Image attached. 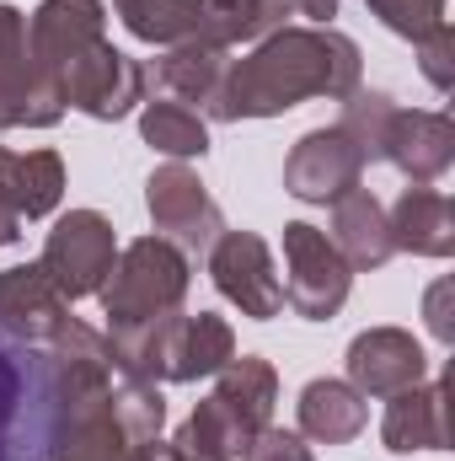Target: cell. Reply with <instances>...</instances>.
<instances>
[{
    "label": "cell",
    "mask_w": 455,
    "mask_h": 461,
    "mask_svg": "<svg viewBox=\"0 0 455 461\" xmlns=\"http://www.w3.org/2000/svg\"><path fill=\"white\" fill-rule=\"evenodd\" d=\"M113 11L129 27V38L156 43V49L199 38V22H204V0H113Z\"/></svg>",
    "instance_id": "cell-25"
},
{
    "label": "cell",
    "mask_w": 455,
    "mask_h": 461,
    "mask_svg": "<svg viewBox=\"0 0 455 461\" xmlns=\"http://www.w3.org/2000/svg\"><path fill=\"white\" fill-rule=\"evenodd\" d=\"M413 49H418V70H424V81H429L434 92H451L455 86V27L451 22H440L434 32H424Z\"/></svg>",
    "instance_id": "cell-29"
},
{
    "label": "cell",
    "mask_w": 455,
    "mask_h": 461,
    "mask_svg": "<svg viewBox=\"0 0 455 461\" xmlns=\"http://www.w3.org/2000/svg\"><path fill=\"white\" fill-rule=\"evenodd\" d=\"M284 301L295 306V317L306 322H327L338 317L348 290H353V268L343 263V252L333 247L327 230H317L311 221H290L284 226Z\"/></svg>",
    "instance_id": "cell-5"
},
{
    "label": "cell",
    "mask_w": 455,
    "mask_h": 461,
    "mask_svg": "<svg viewBox=\"0 0 455 461\" xmlns=\"http://www.w3.org/2000/svg\"><path fill=\"white\" fill-rule=\"evenodd\" d=\"M364 5H370V16H380L397 38H413V43L445 22V0H364Z\"/></svg>",
    "instance_id": "cell-28"
},
{
    "label": "cell",
    "mask_w": 455,
    "mask_h": 461,
    "mask_svg": "<svg viewBox=\"0 0 455 461\" xmlns=\"http://www.w3.org/2000/svg\"><path fill=\"white\" fill-rule=\"evenodd\" d=\"M359 183H364V161L338 134V123L300 134L295 150L284 156V194H295L300 204H338Z\"/></svg>",
    "instance_id": "cell-11"
},
{
    "label": "cell",
    "mask_w": 455,
    "mask_h": 461,
    "mask_svg": "<svg viewBox=\"0 0 455 461\" xmlns=\"http://www.w3.org/2000/svg\"><path fill=\"white\" fill-rule=\"evenodd\" d=\"M210 279L230 306L252 322H273L284 312V285L273 268V252L257 230H220L210 247Z\"/></svg>",
    "instance_id": "cell-9"
},
{
    "label": "cell",
    "mask_w": 455,
    "mask_h": 461,
    "mask_svg": "<svg viewBox=\"0 0 455 461\" xmlns=\"http://www.w3.org/2000/svg\"><path fill=\"white\" fill-rule=\"evenodd\" d=\"M215 397L236 413V424L246 435L268 429L273 424V408H279V370L263 359V354H230L226 365L215 370Z\"/></svg>",
    "instance_id": "cell-21"
},
{
    "label": "cell",
    "mask_w": 455,
    "mask_h": 461,
    "mask_svg": "<svg viewBox=\"0 0 455 461\" xmlns=\"http://www.w3.org/2000/svg\"><path fill=\"white\" fill-rule=\"evenodd\" d=\"M0 199L22 221H43L65 199V161L54 150H0Z\"/></svg>",
    "instance_id": "cell-20"
},
{
    "label": "cell",
    "mask_w": 455,
    "mask_h": 461,
    "mask_svg": "<svg viewBox=\"0 0 455 461\" xmlns=\"http://www.w3.org/2000/svg\"><path fill=\"white\" fill-rule=\"evenodd\" d=\"M226 65H230L226 49H215L210 38H183V43H172V49L156 59V86L172 92L177 103H199V108H210V97H215Z\"/></svg>",
    "instance_id": "cell-22"
},
{
    "label": "cell",
    "mask_w": 455,
    "mask_h": 461,
    "mask_svg": "<svg viewBox=\"0 0 455 461\" xmlns=\"http://www.w3.org/2000/svg\"><path fill=\"white\" fill-rule=\"evenodd\" d=\"M364 59L359 43L338 27H279L273 38L252 43L246 59H230L204 113L220 123L241 118H279L311 97L343 103L359 92Z\"/></svg>",
    "instance_id": "cell-1"
},
{
    "label": "cell",
    "mask_w": 455,
    "mask_h": 461,
    "mask_svg": "<svg viewBox=\"0 0 455 461\" xmlns=\"http://www.w3.org/2000/svg\"><path fill=\"white\" fill-rule=\"evenodd\" d=\"M150 76L139 70V59H129L123 49H113L108 38H97L65 76H59V97L65 108L97 118V123H118L145 103Z\"/></svg>",
    "instance_id": "cell-8"
},
{
    "label": "cell",
    "mask_w": 455,
    "mask_h": 461,
    "mask_svg": "<svg viewBox=\"0 0 455 461\" xmlns=\"http://www.w3.org/2000/svg\"><path fill=\"white\" fill-rule=\"evenodd\" d=\"M103 0H38V11L27 16V54L32 65L59 86V76L97 43L103 32Z\"/></svg>",
    "instance_id": "cell-12"
},
{
    "label": "cell",
    "mask_w": 455,
    "mask_h": 461,
    "mask_svg": "<svg viewBox=\"0 0 455 461\" xmlns=\"http://www.w3.org/2000/svg\"><path fill=\"white\" fill-rule=\"evenodd\" d=\"M246 440H252V435L236 424V413L210 392L166 446H172V461H236L246 451Z\"/></svg>",
    "instance_id": "cell-24"
},
{
    "label": "cell",
    "mask_w": 455,
    "mask_h": 461,
    "mask_svg": "<svg viewBox=\"0 0 455 461\" xmlns=\"http://www.w3.org/2000/svg\"><path fill=\"white\" fill-rule=\"evenodd\" d=\"M429 381V354L407 328H370L348 344V386L359 397H397Z\"/></svg>",
    "instance_id": "cell-13"
},
{
    "label": "cell",
    "mask_w": 455,
    "mask_h": 461,
    "mask_svg": "<svg viewBox=\"0 0 455 461\" xmlns=\"http://www.w3.org/2000/svg\"><path fill=\"white\" fill-rule=\"evenodd\" d=\"M386 221H391L397 252H413V258H451L455 252V204L440 188L407 183L397 194V204L386 210Z\"/></svg>",
    "instance_id": "cell-17"
},
{
    "label": "cell",
    "mask_w": 455,
    "mask_h": 461,
    "mask_svg": "<svg viewBox=\"0 0 455 461\" xmlns=\"http://www.w3.org/2000/svg\"><path fill=\"white\" fill-rule=\"evenodd\" d=\"M380 446L397 451V456L445 451V446H451V429H445V381H418V386L386 397Z\"/></svg>",
    "instance_id": "cell-16"
},
{
    "label": "cell",
    "mask_w": 455,
    "mask_h": 461,
    "mask_svg": "<svg viewBox=\"0 0 455 461\" xmlns=\"http://www.w3.org/2000/svg\"><path fill=\"white\" fill-rule=\"evenodd\" d=\"M290 0H204V22L199 38H210L215 49H236V43H263L279 27H290Z\"/></svg>",
    "instance_id": "cell-23"
},
{
    "label": "cell",
    "mask_w": 455,
    "mask_h": 461,
    "mask_svg": "<svg viewBox=\"0 0 455 461\" xmlns=\"http://www.w3.org/2000/svg\"><path fill=\"white\" fill-rule=\"evenodd\" d=\"M65 322H70V301L54 290V279L38 263L0 268V339L43 348L59 339Z\"/></svg>",
    "instance_id": "cell-14"
},
{
    "label": "cell",
    "mask_w": 455,
    "mask_h": 461,
    "mask_svg": "<svg viewBox=\"0 0 455 461\" xmlns=\"http://www.w3.org/2000/svg\"><path fill=\"white\" fill-rule=\"evenodd\" d=\"M129 461H172V446H166V440L156 435V440H145V446H134V451H129Z\"/></svg>",
    "instance_id": "cell-33"
},
{
    "label": "cell",
    "mask_w": 455,
    "mask_h": 461,
    "mask_svg": "<svg viewBox=\"0 0 455 461\" xmlns=\"http://www.w3.org/2000/svg\"><path fill=\"white\" fill-rule=\"evenodd\" d=\"M16 236H22V215H16V210L0 199V247H11Z\"/></svg>",
    "instance_id": "cell-34"
},
{
    "label": "cell",
    "mask_w": 455,
    "mask_h": 461,
    "mask_svg": "<svg viewBox=\"0 0 455 461\" xmlns=\"http://www.w3.org/2000/svg\"><path fill=\"white\" fill-rule=\"evenodd\" d=\"M113 263H118V236L103 210H70V215H59L54 230H49V241H43V258H38V268L54 279V290L70 306L86 301V295H97L108 285Z\"/></svg>",
    "instance_id": "cell-4"
},
{
    "label": "cell",
    "mask_w": 455,
    "mask_h": 461,
    "mask_svg": "<svg viewBox=\"0 0 455 461\" xmlns=\"http://www.w3.org/2000/svg\"><path fill=\"white\" fill-rule=\"evenodd\" d=\"M145 210H150V226L156 236H166L172 247L183 252H210L215 236L226 230L220 204L210 199L204 177L188 167V161H166L145 177Z\"/></svg>",
    "instance_id": "cell-6"
},
{
    "label": "cell",
    "mask_w": 455,
    "mask_h": 461,
    "mask_svg": "<svg viewBox=\"0 0 455 461\" xmlns=\"http://www.w3.org/2000/svg\"><path fill=\"white\" fill-rule=\"evenodd\" d=\"M338 5L343 0H290V11H295V16H311V27H327V22L338 16Z\"/></svg>",
    "instance_id": "cell-32"
},
{
    "label": "cell",
    "mask_w": 455,
    "mask_h": 461,
    "mask_svg": "<svg viewBox=\"0 0 455 461\" xmlns=\"http://www.w3.org/2000/svg\"><path fill=\"white\" fill-rule=\"evenodd\" d=\"M391 118H397V103H391L386 92H353V97H343L338 134L359 150L364 167H375V161L386 156V129H391Z\"/></svg>",
    "instance_id": "cell-27"
},
{
    "label": "cell",
    "mask_w": 455,
    "mask_h": 461,
    "mask_svg": "<svg viewBox=\"0 0 455 461\" xmlns=\"http://www.w3.org/2000/svg\"><path fill=\"white\" fill-rule=\"evenodd\" d=\"M188 285H193V263H188L183 247H172L166 236H139V241H129V247L118 252L108 285L97 290V295H103V312H108V333L156 322V317H166V312H183Z\"/></svg>",
    "instance_id": "cell-3"
},
{
    "label": "cell",
    "mask_w": 455,
    "mask_h": 461,
    "mask_svg": "<svg viewBox=\"0 0 455 461\" xmlns=\"http://www.w3.org/2000/svg\"><path fill=\"white\" fill-rule=\"evenodd\" d=\"M407 183H434L445 177L455 161V123L451 113H429V108H397L391 129H386V156Z\"/></svg>",
    "instance_id": "cell-15"
},
{
    "label": "cell",
    "mask_w": 455,
    "mask_h": 461,
    "mask_svg": "<svg viewBox=\"0 0 455 461\" xmlns=\"http://www.w3.org/2000/svg\"><path fill=\"white\" fill-rule=\"evenodd\" d=\"M59 118V86L27 54V16L0 0V129H54Z\"/></svg>",
    "instance_id": "cell-7"
},
{
    "label": "cell",
    "mask_w": 455,
    "mask_h": 461,
    "mask_svg": "<svg viewBox=\"0 0 455 461\" xmlns=\"http://www.w3.org/2000/svg\"><path fill=\"white\" fill-rule=\"evenodd\" d=\"M118 375L129 381H199V375H215L236 354V333H230L226 317L215 312H166L156 322H139V328H118L108 333Z\"/></svg>",
    "instance_id": "cell-2"
},
{
    "label": "cell",
    "mask_w": 455,
    "mask_h": 461,
    "mask_svg": "<svg viewBox=\"0 0 455 461\" xmlns=\"http://www.w3.org/2000/svg\"><path fill=\"white\" fill-rule=\"evenodd\" d=\"M295 419H300V440H317V446H348V440H359L364 424H370V397H359L348 381L317 375V381L300 392Z\"/></svg>",
    "instance_id": "cell-19"
},
{
    "label": "cell",
    "mask_w": 455,
    "mask_h": 461,
    "mask_svg": "<svg viewBox=\"0 0 455 461\" xmlns=\"http://www.w3.org/2000/svg\"><path fill=\"white\" fill-rule=\"evenodd\" d=\"M424 317H429V333H434L440 344H455V322H451V279H440V285L429 290V301H424Z\"/></svg>",
    "instance_id": "cell-31"
},
{
    "label": "cell",
    "mask_w": 455,
    "mask_h": 461,
    "mask_svg": "<svg viewBox=\"0 0 455 461\" xmlns=\"http://www.w3.org/2000/svg\"><path fill=\"white\" fill-rule=\"evenodd\" d=\"M241 461H317L311 456V446L300 440V435H290V429H257L252 440H246V451H241Z\"/></svg>",
    "instance_id": "cell-30"
},
{
    "label": "cell",
    "mask_w": 455,
    "mask_h": 461,
    "mask_svg": "<svg viewBox=\"0 0 455 461\" xmlns=\"http://www.w3.org/2000/svg\"><path fill=\"white\" fill-rule=\"evenodd\" d=\"M139 134H145L150 150H161L172 161H193V156L210 150V123L188 103H145L139 108Z\"/></svg>",
    "instance_id": "cell-26"
},
{
    "label": "cell",
    "mask_w": 455,
    "mask_h": 461,
    "mask_svg": "<svg viewBox=\"0 0 455 461\" xmlns=\"http://www.w3.org/2000/svg\"><path fill=\"white\" fill-rule=\"evenodd\" d=\"M333 247L343 252V263L353 274H370V268H386L397 258V241H391V221H386V204L370 194V188H353L333 204Z\"/></svg>",
    "instance_id": "cell-18"
},
{
    "label": "cell",
    "mask_w": 455,
    "mask_h": 461,
    "mask_svg": "<svg viewBox=\"0 0 455 461\" xmlns=\"http://www.w3.org/2000/svg\"><path fill=\"white\" fill-rule=\"evenodd\" d=\"M43 446V348L0 339V461H38Z\"/></svg>",
    "instance_id": "cell-10"
}]
</instances>
